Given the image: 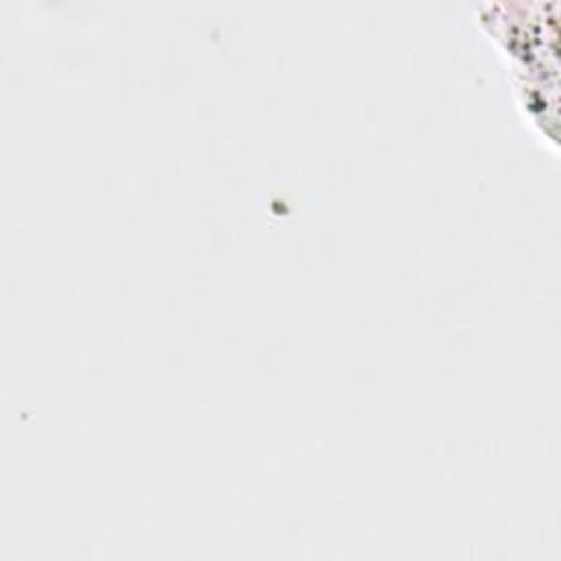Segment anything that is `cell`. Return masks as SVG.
Segmentation results:
<instances>
[{
	"label": "cell",
	"instance_id": "1",
	"mask_svg": "<svg viewBox=\"0 0 561 561\" xmlns=\"http://www.w3.org/2000/svg\"><path fill=\"white\" fill-rule=\"evenodd\" d=\"M478 20L508 59L517 103L524 118L543 140L554 142L557 127V18L554 4L543 2H482Z\"/></svg>",
	"mask_w": 561,
	"mask_h": 561
}]
</instances>
